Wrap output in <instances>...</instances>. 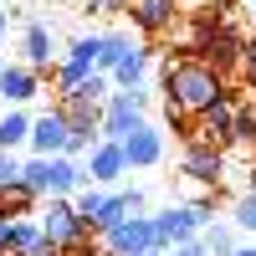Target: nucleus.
I'll return each mask as SVG.
<instances>
[{
    "mask_svg": "<svg viewBox=\"0 0 256 256\" xmlns=\"http://www.w3.org/2000/svg\"><path fill=\"white\" fill-rule=\"evenodd\" d=\"M41 230H46L52 251H72V246H82V241H92V226L77 216L72 200H52L46 210H41Z\"/></svg>",
    "mask_w": 256,
    "mask_h": 256,
    "instance_id": "5",
    "label": "nucleus"
},
{
    "mask_svg": "<svg viewBox=\"0 0 256 256\" xmlns=\"http://www.w3.org/2000/svg\"><path fill=\"white\" fill-rule=\"evenodd\" d=\"M67 113H62V102L56 108H46L41 118H31V154H41V159H56V154H67Z\"/></svg>",
    "mask_w": 256,
    "mask_h": 256,
    "instance_id": "9",
    "label": "nucleus"
},
{
    "mask_svg": "<svg viewBox=\"0 0 256 256\" xmlns=\"http://www.w3.org/2000/svg\"><path fill=\"white\" fill-rule=\"evenodd\" d=\"M0 256H20V251H0Z\"/></svg>",
    "mask_w": 256,
    "mask_h": 256,
    "instance_id": "34",
    "label": "nucleus"
},
{
    "mask_svg": "<svg viewBox=\"0 0 256 256\" xmlns=\"http://www.w3.org/2000/svg\"><path fill=\"white\" fill-rule=\"evenodd\" d=\"M230 220H236L241 230H251V236H256V190H246V195L236 200V210H230Z\"/></svg>",
    "mask_w": 256,
    "mask_h": 256,
    "instance_id": "25",
    "label": "nucleus"
},
{
    "mask_svg": "<svg viewBox=\"0 0 256 256\" xmlns=\"http://www.w3.org/2000/svg\"><path fill=\"white\" fill-rule=\"evenodd\" d=\"M20 52H26V67H36V72H56V62H52V31L41 26V20H26Z\"/></svg>",
    "mask_w": 256,
    "mask_h": 256,
    "instance_id": "15",
    "label": "nucleus"
},
{
    "mask_svg": "<svg viewBox=\"0 0 256 256\" xmlns=\"http://www.w3.org/2000/svg\"><path fill=\"white\" fill-rule=\"evenodd\" d=\"M82 184H88V169H82L77 159L56 154V159L46 164V200H72Z\"/></svg>",
    "mask_w": 256,
    "mask_h": 256,
    "instance_id": "14",
    "label": "nucleus"
},
{
    "mask_svg": "<svg viewBox=\"0 0 256 256\" xmlns=\"http://www.w3.org/2000/svg\"><path fill=\"white\" fill-rule=\"evenodd\" d=\"M230 256H256V241H251V246H236V251H230Z\"/></svg>",
    "mask_w": 256,
    "mask_h": 256,
    "instance_id": "30",
    "label": "nucleus"
},
{
    "mask_svg": "<svg viewBox=\"0 0 256 256\" xmlns=\"http://www.w3.org/2000/svg\"><path fill=\"white\" fill-rule=\"evenodd\" d=\"M184 56H200V62H210L220 77H230V72L241 67V56H246V36L205 6V16H200L195 26H190V36H184Z\"/></svg>",
    "mask_w": 256,
    "mask_h": 256,
    "instance_id": "2",
    "label": "nucleus"
},
{
    "mask_svg": "<svg viewBox=\"0 0 256 256\" xmlns=\"http://www.w3.org/2000/svg\"><path fill=\"white\" fill-rule=\"evenodd\" d=\"M128 0H88V10H98V16H108V10H123Z\"/></svg>",
    "mask_w": 256,
    "mask_h": 256,
    "instance_id": "29",
    "label": "nucleus"
},
{
    "mask_svg": "<svg viewBox=\"0 0 256 256\" xmlns=\"http://www.w3.org/2000/svg\"><path fill=\"white\" fill-rule=\"evenodd\" d=\"M144 113H148V92H144V88H134V92H108L98 134H102V138H113V144H123L138 123H148Z\"/></svg>",
    "mask_w": 256,
    "mask_h": 256,
    "instance_id": "4",
    "label": "nucleus"
},
{
    "mask_svg": "<svg viewBox=\"0 0 256 256\" xmlns=\"http://www.w3.org/2000/svg\"><path fill=\"white\" fill-rule=\"evenodd\" d=\"M236 144H256V102H236Z\"/></svg>",
    "mask_w": 256,
    "mask_h": 256,
    "instance_id": "24",
    "label": "nucleus"
},
{
    "mask_svg": "<svg viewBox=\"0 0 256 256\" xmlns=\"http://www.w3.org/2000/svg\"><path fill=\"white\" fill-rule=\"evenodd\" d=\"M102 246L118 251V256H144L159 246V230H154V216H128L118 220L113 230H102Z\"/></svg>",
    "mask_w": 256,
    "mask_h": 256,
    "instance_id": "7",
    "label": "nucleus"
},
{
    "mask_svg": "<svg viewBox=\"0 0 256 256\" xmlns=\"http://www.w3.org/2000/svg\"><path fill=\"white\" fill-rule=\"evenodd\" d=\"M200 246H205V256H230V251H236V230L220 226V220H210L200 230Z\"/></svg>",
    "mask_w": 256,
    "mask_h": 256,
    "instance_id": "22",
    "label": "nucleus"
},
{
    "mask_svg": "<svg viewBox=\"0 0 256 256\" xmlns=\"http://www.w3.org/2000/svg\"><path fill=\"white\" fill-rule=\"evenodd\" d=\"M251 190H256V169H251Z\"/></svg>",
    "mask_w": 256,
    "mask_h": 256,
    "instance_id": "35",
    "label": "nucleus"
},
{
    "mask_svg": "<svg viewBox=\"0 0 256 256\" xmlns=\"http://www.w3.org/2000/svg\"><path fill=\"white\" fill-rule=\"evenodd\" d=\"M241 82L256 92V36H246V56H241Z\"/></svg>",
    "mask_w": 256,
    "mask_h": 256,
    "instance_id": "26",
    "label": "nucleus"
},
{
    "mask_svg": "<svg viewBox=\"0 0 256 256\" xmlns=\"http://www.w3.org/2000/svg\"><path fill=\"white\" fill-rule=\"evenodd\" d=\"M0 98H6L10 108H26L31 98H41V72L26 67V62H6V72H0Z\"/></svg>",
    "mask_w": 256,
    "mask_h": 256,
    "instance_id": "12",
    "label": "nucleus"
},
{
    "mask_svg": "<svg viewBox=\"0 0 256 256\" xmlns=\"http://www.w3.org/2000/svg\"><path fill=\"white\" fill-rule=\"evenodd\" d=\"M184 138H195V144H210V148H230V144H236V102H230V98L210 102V108H205L200 118H190Z\"/></svg>",
    "mask_w": 256,
    "mask_h": 256,
    "instance_id": "6",
    "label": "nucleus"
},
{
    "mask_svg": "<svg viewBox=\"0 0 256 256\" xmlns=\"http://www.w3.org/2000/svg\"><path fill=\"white\" fill-rule=\"evenodd\" d=\"M26 138H31V113H26V108H10L6 118H0V148L10 154V148L26 144Z\"/></svg>",
    "mask_w": 256,
    "mask_h": 256,
    "instance_id": "19",
    "label": "nucleus"
},
{
    "mask_svg": "<svg viewBox=\"0 0 256 256\" xmlns=\"http://www.w3.org/2000/svg\"><path fill=\"white\" fill-rule=\"evenodd\" d=\"M0 251H16V216H0Z\"/></svg>",
    "mask_w": 256,
    "mask_h": 256,
    "instance_id": "27",
    "label": "nucleus"
},
{
    "mask_svg": "<svg viewBox=\"0 0 256 256\" xmlns=\"http://www.w3.org/2000/svg\"><path fill=\"white\" fill-rule=\"evenodd\" d=\"M159 88H164V113L174 128H190V118H200L210 102L230 98L226 77L200 56H169L159 67Z\"/></svg>",
    "mask_w": 256,
    "mask_h": 256,
    "instance_id": "1",
    "label": "nucleus"
},
{
    "mask_svg": "<svg viewBox=\"0 0 256 256\" xmlns=\"http://www.w3.org/2000/svg\"><path fill=\"white\" fill-rule=\"evenodd\" d=\"M251 20H256V0H251Z\"/></svg>",
    "mask_w": 256,
    "mask_h": 256,
    "instance_id": "36",
    "label": "nucleus"
},
{
    "mask_svg": "<svg viewBox=\"0 0 256 256\" xmlns=\"http://www.w3.org/2000/svg\"><path fill=\"white\" fill-rule=\"evenodd\" d=\"M36 200H41V195H36V190H26L20 180H16V184H0V216H16V220H26L31 210H36Z\"/></svg>",
    "mask_w": 256,
    "mask_h": 256,
    "instance_id": "17",
    "label": "nucleus"
},
{
    "mask_svg": "<svg viewBox=\"0 0 256 256\" xmlns=\"http://www.w3.org/2000/svg\"><path fill=\"white\" fill-rule=\"evenodd\" d=\"M134 216V210H128V190H113L108 200H102V210H98V220H92V230L102 236V230H113L118 220H128Z\"/></svg>",
    "mask_w": 256,
    "mask_h": 256,
    "instance_id": "21",
    "label": "nucleus"
},
{
    "mask_svg": "<svg viewBox=\"0 0 256 256\" xmlns=\"http://www.w3.org/2000/svg\"><path fill=\"white\" fill-rule=\"evenodd\" d=\"M6 26H10V20H6V10H0V41H6Z\"/></svg>",
    "mask_w": 256,
    "mask_h": 256,
    "instance_id": "31",
    "label": "nucleus"
},
{
    "mask_svg": "<svg viewBox=\"0 0 256 256\" xmlns=\"http://www.w3.org/2000/svg\"><path fill=\"white\" fill-rule=\"evenodd\" d=\"M128 52H134V41H128L123 31H102V52H98V72H108V77H113V67H118V62H123Z\"/></svg>",
    "mask_w": 256,
    "mask_h": 256,
    "instance_id": "20",
    "label": "nucleus"
},
{
    "mask_svg": "<svg viewBox=\"0 0 256 256\" xmlns=\"http://www.w3.org/2000/svg\"><path fill=\"white\" fill-rule=\"evenodd\" d=\"M16 251L20 256H52V241L41 230V220H16Z\"/></svg>",
    "mask_w": 256,
    "mask_h": 256,
    "instance_id": "18",
    "label": "nucleus"
},
{
    "mask_svg": "<svg viewBox=\"0 0 256 256\" xmlns=\"http://www.w3.org/2000/svg\"><path fill=\"white\" fill-rule=\"evenodd\" d=\"M92 256H118V251H108V246H98V251H92Z\"/></svg>",
    "mask_w": 256,
    "mask_h": 256,
    "instance_id": "32",
    "label": "nucleus"
},
{
    "mask_svg": "<svg viewBox=\"0 0 256 256\" xmlns=\"http://www.w3.org/2000/svg\"><path fill=\"white\" fill-rule=\"evenodd\" d=\"M144 256H169V251H164V246H154V251H144Z\"/></svg>",
    "mask_w": 256,
    "mask_h": 256,
    "instance_id": "33",
    "label": "nucleus"
},
{
    "mask_svg": "<svg viewBox=\"0 0 256 256\" xmlns=\"http://www.w3.org/2000/svg\"><path fill=\"white\" fill-rule=\"evenodd\" d=\"M144 77H148V46H134L113 67V88L118 92H134V88H144Z\"/></svg>",
    "mask_w": 256,
    "mask_h": 256,
    "instance_id": "16",
    "label": "nucleus"
},
{
    "mask_svg": "<svg viewBox=\"0 0 256 256\" xmlns=\"http://www.w3.org/2000/svg\"><path fill=\"white\" fill-rule=\"evenodd\" d=\"M216 220V200H195V205H169L154 210V230H159V246H180V241H195L200 230Z\"/></svg>",
    "mask_w": 256,
    "mask_h": 256,
    "instance_id": "3",
    "label": "nucleus"
},
{
    "mask_svg": "<svg viewBox=\"0 0 256 256\" xmlns=\"http://www.w3.org/2000/svg\"><path fill=\"white\" fill-rule=\"evenodd\" d=\"M102 200H108V195H102V190H92V184H82L77 195H72V205H77V216L88 220V226L98 220V210H102Z\"/></svg>",
    "mask_w": 256,
    "mask_h": 256,
    "instance_id": "23",
    "label": "nucleus"
},
{
    "mask_svg": "<svg viewBox=\"0 0 256 256\" xmlns=\"http://www.w3.org/2000/svg\"><path fill=\"white\" fill-rule=\"evenodd\" d=\"M123 154H128V169H154L164 159V134L154 123H138L134 134L123 138Z\"/></svg>",
    "mask_w": 256,
    "mask_h": 256,
    "instance_id": "13",
    "label": "nucleus"
},
{
    "mask_svg": "<svg viewBox=\"0 0 256 256\" xmlns=\"http://www.w3.org/2000/svg\"><path fill=\"white\" fill-rule=\"evenodd\" d=\"M88 184H118L123 174H128V154H123V144H113V138H102L92 154H88Z\"/></svg>",
    "mask_w": 256,
    "mask_h": 256,
    "instance_id": "11",
    "label": "nucleus"
},
{
    "mask_svg": "<svg viewBox=\"0 0 256 256\" xmlns=\"http://www.w3.org/2000/svg\"><path fill=\"white\" fill-rule=\"evenodd\" d=\"M123 16L134 20L144 36H164V31H174V20H180V0H128Z\"/></svg>",
    "mask_w": 256,
    "mask_h": 256,
    "instance_id": "10",
    "label": "nucleus"
},
{
    "mask_svg": "<svg viewBox=\"0 0 256 256\" xmlns=\"http://www.w3.org/2000/svg\"><path fill=\"white\" fill-rule=\"evenodd\" d=\"M169 256H205V246H200V236H195V241H180V246H169Z\"/></svg>",
    "mask_w": 256,
    "mask_h": 256,
    "instance_id": "28",
    "label": "nucleus"
},
{
    "mask_svg": "<svg viewBox=\"0 0 256 256\" xmlns=\"http://www.w3.org/2000/svg\"><path fill=\"white\" fill-rule=\"evenodd\" d=\"M180 174H190V180H195V184H205V190H220V180H226V148H210V144L184 138Z\"/></svg>",
    "mask_w": 256,
    "mask_h": 256,
    "instance_id": "8",
    "label": "nucleus"
}]
</instances>
